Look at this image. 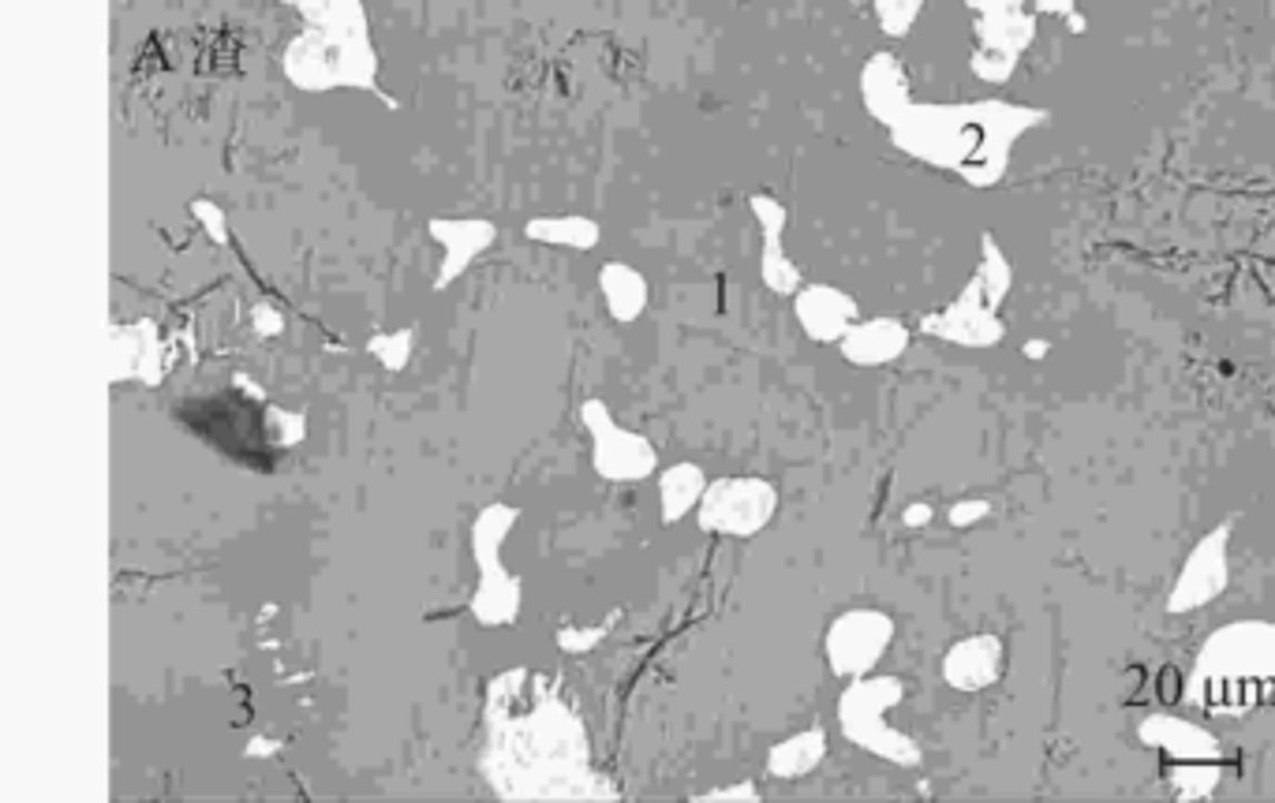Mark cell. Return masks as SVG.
Segmentation results:
<instances>
[{
    "instance_id": "cell-8",
    "label": "cell",
    "mask_w": 1275,
    "mask_h": 803,
    "mask_svg": "<svg viewBox=\"0 0 1275 803\" xmlns=\"http://www.w3.org/2000/svg\"><path fill=\"white\" fill-rule=\"evenodd\" d=\"M1261 703H1275V684H1261Z\"/></svg>"
},
{
    "instance_id": "cell-5",
    "label": "cell",
    "mask_w": 1275,
    "mask_h": 803,
    "mask_svg": "<svg viewBox=\"0 0 1275 803\" xmlns=\"http://www.w3.org/2000/svg\"><path fill=\"white\" fill-rule=\"evenodd\" d=\"M435 235H441V240L449 243V254H452V259H457V265H452L449 273H457L460 265H465V262L471 259V254H476L479 247L490 240V224L468 221V224H449V229H446V224H441V221H435Z\"/></svg>"
},
{
    "instance_id": "cell-7",
    "label": "cell",
    "mask_w": 1275,
    "mask_h": 803,
    "mask_svg": "<svg viewBox=\"0 0 1275 803\" xmlns=\"http://www.w3.org/2000/svg\"><path fill=\"white\" fill-rule=\"evenodd\" d=\"M1156 692H1159V699H1164V703H1178L1182 684H1178V673H1175V669H1164V673H1159Z\"/></svg>"
},
{
    "instance_id": "cell-4",
    "label": "cell",
    "mask_w": 1275,
    "mask_h": 803,
    "mask_svg": "<svg viewBox=\"0 0 1275 803\" xmlns=\"http://www.w3.org/2000/svg\"><path fill=\"white\" fill-rule=\"evenodd\" d=\"M696 498H704V475H699V468L681 463V468L666 471L663 475V516H666V523L685 516L688 504H693Z\"/></svg>"
},
{
    "instance_id": "cell-2",
    "label": "cell",
    "mask_w": 1275,
    "mask_h": 803,
    "mask_svg": "<svg viewBox=\"0 0 1275 803\" xmlns=\"http://www.w3.org/2000/svg\"><path fill=\"white\" fill-rule=\"evenodd\" d=\"M759 493H767L764 486H756V482H723V486H715L711 493L704 498V512H699V520H704V528L711 531H734V534H748L759 528V520H764L767 509H753V501Z\"/></svg>"
},
{
    "instance_id": "cell-1",
    "label": "cell",
    "mask_w": 1275,
    "mask_h": 803,
    "mask_svg": "<svg viewBox=\"0 0 1275 803\" xmlns=\"http://www.w3.org/2000/svg\"><path fill=\"white\" fill-rule=\"evenodd\" d=\"M584 419L595 426V468L602 471L606 479H644L651 475L655 468V456H651V445H647L644 438L636 434H625V430H617L610 415L595 404L584 408Z\"/></svg>"
},
{
    "instance_id": "cell-6",
    "label": "cell",
    "mask_w": 1275,
    "mask_h": 803,
    "mask_svg": "<svg viewBox=\"0 0 1275 803\" xmlns=\"http://www.w3.org/2000/svg\"><path fill=\"white\" fill-rule=\"evenodd\" d=\"M531 240H550V243H572V247H591L599 240V229L584 218H569V221H531L528 224Z\"/></svg>"
},
{
    "instance_id": "cell-3",
    "label": "cell",
    "mask_w": 1275,
    "mask_h": 803,
    "mask_svg": "<svg viewBox=\"0 0 1275 803\" xmlns=\"http://www.w3.org/2000/svg\"><path fill=\"white\" fill-rule=\"evenodd\" d=\"M602 295L606 303H610L614 318H621V322H632L636 314H640V307L647 300V288H644V277L629 270V265H606L602 270Z\"/></svg>"
}]
</instances>
